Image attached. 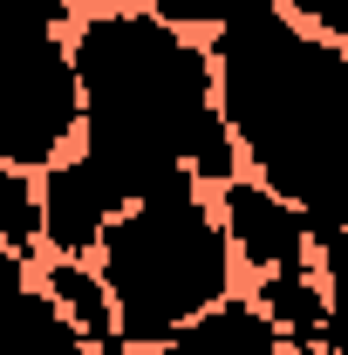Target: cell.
<instances>
[{"instance_id": "cell-7", "label": "cell", "mask_w": 348, "mask_h": 355, "mask_svg": "<svg viewBox=\"0 0 348 355\" xmlns=\"http://www.w3.org/2000/svg\"><path fill=\"white\" fill-rule=\"evenodd\" d=\"M253 308L273 321L280 342H294L301 355H335V314H328V280L314 266H280L266 273Z\"/></svg>"}, {"instance_id": "cell-10", "label": "cell", "mask_w": 348, "mask_h": 355, "mask_svg": "<svg viewBox=\"0 0 348 355\" xmlns=\"http://www.w3.org/2000/svg\"><path fill=\"white\" fill-rule=\"evenodd\" d=\"M42 294L55 301V308H62V321H69V328L82 335L89 349L116 335V314H110V294H103V280H96V273H89L82 260H55V266L42 273Z\"/></svg>"}, {"instance_id": "cell-14", "label": "cell", "mask_w": 348, "mask_h": 355, "mask_svg": "<svg viewBox=\"0 0 348 355\" xmlns=\"http://www.w3.org/2000/svg\"><path fill=\"white\" fill-rule=\"evenodd\" d=\"M246 0H143V14L171 21V28H218L225 14H239Z\"/></svg>"}, {"instance_id": "cell-3", "label": "cell", "mask_w": 348, "mask_h": 355, "mask_svg": "<svg viewBox=\"0 0 348 355\" xmlns=\"http://www.w3.org/2000/svg\"><path fill=\"white\" fill-rule=\"evenodd\" d=\"M96 260H103L96 280L116 314V342H137V349H157L171 328L232 294V246L198 191L123 205L103 225Z\"/></svg>"}, {"instance_id": "cell-11", "label": "cell", "mask_w": 348, "mask_h": 355, "mask_svg": "<svg viewBox=\"0 0 348 355\" xmlns=\"http://www.w3.org/2000/svg\"><path fill=\"white\" fill-rule=\"evenodd\" d=\"M62 42V0H0V83Z\"/></svg>"}, {"instance_id": "cell-6", "label": "cell", "mask_w": 348, "mask_h": 355, "mask_svg": "<svg viewBox=\"0 0 348 355\" xmlns=\"http://www.w3.org/2000/svg\"><path fill=\"white\" fill-rule=\"evenodd\" d=\"M218 232H225V246L239 253L246 266H260V273H280V266H307V219L280 198V191H266L260 178H225L218 184Z\"/></svg>"}, {"instance_id": "cell-8", "label": "cell", "mask_w": 348, "mask_h": 355, "mask_svg": "<svg viewBox=\"0 0 348 355\" xmlns=\"http://www.w3.org/2000/svg\"><path fill=\"white\" fill-rule=\"evenodd\" d=\"M157 355H280V335L253 301H212L205 314H191L184 328H171Z\"/></svg>"}, {"instance_id": "cell-1", "label": "cell", "mask_w": 348, "mask_h": 355, "mask_svg": "<svg viewBox=\"0 0 348 355\" xmlns=\"http://www.w3.org/2000/svg\"><path fill=\"white\" fill-rule=\"evenodd\" d=\"M62 48L82 89V157L123 191V205L198 191V178H239V144L212 103V62L184 28L143 7H110Z\"/></svg>"}, {"instance_id": "cell-12", "label": "cell", "mask_w": 348, "mask_h": 355, "mask_svg": "<svg viewBox=\"0 0 348 355\" xmlns=\"http://www.w3.org/2000/svg\"><path fill=\"white\" fill-rule=\"evenodd\" d=\"M0 246L7 253H35L42 246V205H35V178L14 171V164H0Z\"/></svg>"}, {"instance_id": "cell-5", "label": "cell", "mask_w": 348, "mask_h": 355, "mask_svg": "<svg viewBox=\"0 0 348 355\" xmlns=\"http://www.w3.org/2000/svg\"><path fill=\"white\" fill-rule=\"evenodd\" d=\"M35 205H42V246H55V260H82V253H96L103 225L123 212V191L76 150V157H55L42 171Z\"/></svg>"}, {"instance_id": "cell-2", "label": "cell", "mask_w": 348, "mask_h": 355, "mask_svg": "<svg viewBox=\"0 0 348 355\" xmlns=\"http://www.w3.org/2000/svg\"><path fill=\"white\" fill-rule=\"evenodd\" d=\"M212 103L225 137L246 150L266 191L307 219V246L335 253V191H342V123H348V55L294 28L273 0H246L218 21Z\"/></svg>"}, {"instance_id": "cell-15", "label": "cell", "mask_w": 348, "mask_h": 355, "mask_svg": "<svg viewBox=\"0 0 348 355\" xmlns=\"http://www.w3.org/2000/svg\"><path fill=\"white\" fill-rule=\"evenodd\" d=\"M21 294H28V260L0 246V308H7V301H21Z\"/></svg>"}, {"instance_id": "cell-4", "label": "cell", "mask_w": 348, "mask_h": 355, "mask_svg": "<svg viewBox=\"0 0 348 355\" xmlns=\"http://www.w3.org/2000/svg\"><path fill=\"white\" fill-rule=\"evenodd\" d=\"M76 130H82V89L69 69V48L48 42L28 69L0 83V164L35 178L55 157H69Z\"/></svg>"}, {"instance_id": "cell-13", "label": "cell", "mask_w": 348, "mask_h": 355, "mask_svg": "<svg viewBox=\"0 0 348 355\" xmlns=\"http://www.w3.org/2000/svg\"><path fill=\"white\" fill-rule=\"evenodd\" d=\"M294 28H307V35H321V42H348V0H273Z\"/></svg>"}, {"instance_id": "cell-16", "label": "cell", "mask_w": 348, "mask_h": 355, "mask_svg": "<svg viewBox=\"0 0 348 355\" xmlns=\"http://www.w3.org/2000/svg\"><path fill=\"white\" fill-rule=\"evenodd\" d=\"M62 7H69V0H62Z\"/></svg>"}, {"instance_id": "cell-9", "label": "cell", "mask_w": 348, "mask_h": 355, "mask_svg": "<svg viewBox=\"0 0 348 355\" xmlns=\"http://www.w3.org/2000/svg\"><path fill=\"white\" fill-rule=\"evenodd\" d=\"M0 355H89V342L62 321L42 287H28L21 301L0 308Z\"/></svg>"}]
</instances>
